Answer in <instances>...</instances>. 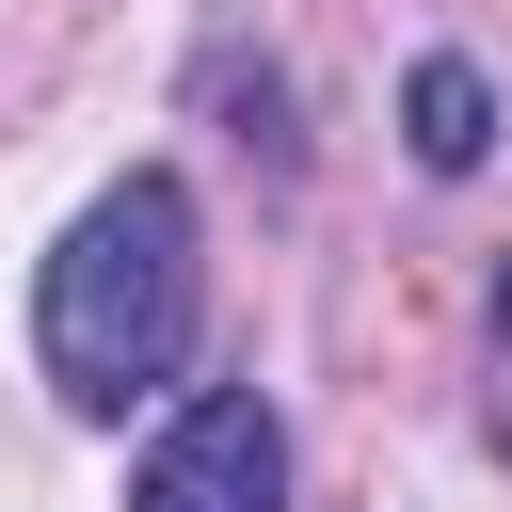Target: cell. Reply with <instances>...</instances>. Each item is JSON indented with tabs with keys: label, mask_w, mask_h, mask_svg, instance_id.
Instances as JSON below:
<instances>
[{
	"label": "cell",
	"mask_w": 512,
	"mask_h": 512,
	"mask_svg": "<svg viewBox=\"0 0 512 512\" xmlns=\"http://www.w3.org/2000/svg\"><path fill=\"white\" fill-rule=\"evenodd\" d=\"M192 320H208L192 192L144 160V176H112V192H96V208L48 240V288H32V352H48V384H64L80 416H128L144 384H176Z\"/></svg>",
	"instance_id": "obj_1"
},
{
	"label": "cell",
	"mask_w": 512,
	"mask_h": 512,
	"mask_svg": "<svg viewBox=\"0 0 512 512\" xmlns=\"http://www.w3.org/2000/svg\"><path fill=\"white\" fill-rule=\"evenodd\" d=\"M128 512H288V432L256 384H192L128 480Z\"/></svg>",
	"instance_id": "obj_2"
},
{
	"label": "cell",
	"mask_w": 512,
	"mask_h": 512,
	"mask_svg": "<svg viewBox=\"0 0 512 512\" xmlns=\"http://www.w3.org/2000/svg\"><path fill=\"white\" fill-rule=\"evenodd\" d=\"M400 128H416L432 176H480V160H496V80H480L464 48H432V64L400 80Z\"/></svg>",
	"instance_id": "obj_3"
}]
</instances>
